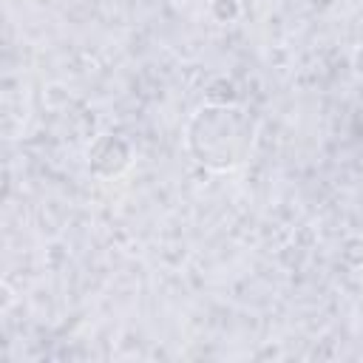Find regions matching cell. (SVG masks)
<instances>
[{
  "instance_id": "obj_2",
  "label": "cell",
  "mask_w": 363,
  "mask_h": 363,
  "mask_svg": "<svg viewBox=\"0 0 363 363\" xmlns=\"http://www.w3.org/2000/svg\"><path fill=\"white\" fill-rule=\"evenodd\" d=\"M85 164H88V173L102 182L119 179L133 164V147L119 133H99L85 150Z\"/></svg>"
},
{
  "instance_id": "obj_3",
  "label": "cell",
  "mask_w": 363,
  "mask_h": 363,
  "mask_svg": "<svg viewBox=\"0 0 363 363\" xmlns=\"http://www.w3.org/2000/svg\"><path fill=\"white\" fill-rule=\"evenodd\" d=\"M340 258H343L349 267L360 269V267H363V235H349V238L343 241V247H340Z\"/></svg>"
},
{
  "instance_id": "obj_4",
  "label": "cell",
  "mask_w": 363,
  "mask_h": 363,
  "mask_svg": "<svg viewBox=\"0 0 363 363\" xmlns=\"http://www.w3.org/2000/svg\"><path fill=\"white\" fill-rule=\"evenodd\" d=\"M352 65H354V71L363 77V45L354 48V54H352Z\"/></svg>"
},
{
  "instance_id": "obj_1",
  "label": "cell",
  "mask_w": 363,
  "mask_h": 363,
  "mask_svg": "<svg viewBox=\"0 0 363 363\" xmlns=\"http://www.w3.org/2000/svg\"><path fill=\"white\" fill-rule=\"evenodd\" d=\"M258 145V119L238 102H207L184 128L190 159L210 173H233L244 167Z\"/></svg>"
}]
</instances>
